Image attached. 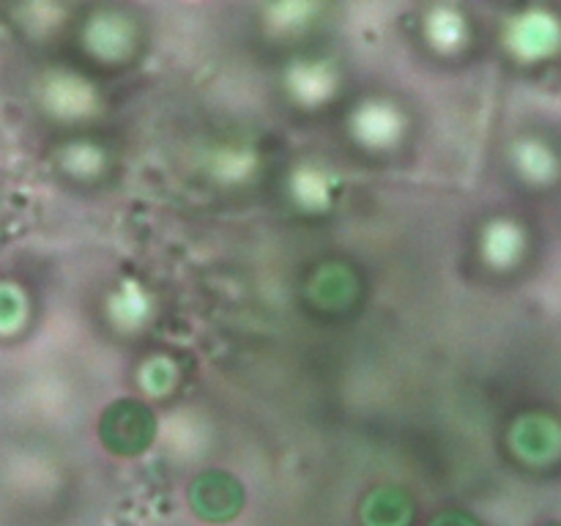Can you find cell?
I'll use <instances>...</instances> for the list:
<instances>
[{
  "label": "cell",
  "instance_id": "1",
  "mask_svg": "<svg viewBox=\"0 0 561 526\" xmlns=\"http://www.w3.org/2000/svg\"><path fill=\"white\" fill-rule=\"evenodd\" d=\"M99 438L110 453L121 458L140 455L157 438V416L140 400H115L99 420Z\"/></svg>",
  "mask_w": 561,
  "mask_h": 526
},
{
  "label": "cell",
  "instance_id": "2",
  "mask_svg": "<svg viewBox=\"0 0 561 526\" xmlns=\"http://www.w3.org/2000/svg\"><path fill=\"white\" fill-rule=\"evenodd\" d=\"M244 485L236 480L230 471L211 469L203 471L195 477L190 488V502L192 510L201 515L203 521H211V524H228L244 507Z\"/></svg>",
  "mask_w": 561,
  "mask_h": 526
},
{
  "label": "cell",
  "instance_id": "3",
  "mask_svg": "<svg viewBox=\"0 0 561 526\" xmlns=\"http://www.w3.org/2000/svg\"><path fill=\"white\" fill-rule=\"evenodd\" d=\"M513 447L531 464H548L561 453V427L546 414L520 416L513 427Z\"/></svg>",
  "mask_w": 561,
  "mask_h": 526
},
{
  "label": "cell",
  "instance_id": "4",
  "mask_svg": "<svg viewBox=\"0 0 561 526\" xmlns=\"http://www.w3.org/2000/svg\"><path fill=\"white\" fill-rule=\"evenodd\" d=\"M414 499L398 485H381L367 493L362 504L365 526H411L414 521Z\"/></svg>",
  "mask_w": 561,
  "mask_h": 526
},
{
  "label": "cell",
  "instance_id": "5",
  "mask_svg": "<svg viewBox=\"0 0 561 526\" xmlns=\"http://www.w3.org/2000/svg\"><path fill=\"white\" fill-rule=\"evenodd\" d=\"M431 526H480V521L474 515L463 513V510H447V513L438 515Z\"/></svg>",
  "mask_w": 561,
  "mask_h": 526
},
{
  "label": "cell",
  "instance_id": "6",
  "mask_svg": "<svg viewBox=\"0 0 561 526\" xmlns=\"http://www.w3.org/2000/svg\"><path fill=\"white\" fill-rule=\"evenodd\" d=\"M548 526H561V524H548Z\"/></svg>",
  "mask_w": 561,
  "mask_h": 526
}]
</instances>
